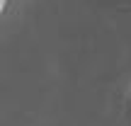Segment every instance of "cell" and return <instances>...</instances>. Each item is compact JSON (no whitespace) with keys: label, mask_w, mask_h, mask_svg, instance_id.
Returning <instances> with one entry per match:
<instances>
[{"label":"cell","mask_w":131,"mask_h":126,"mask_svg":"<svg viewBox=\"0 0 131 126\" xmlns=\"http://www.w3.org/2000/svg\"><path fill=\"white\" fill-rule=\"evenodd\" d=\"M5 3H7V0H0V15H3V10H5Z\"/></svg>","instance_id":"1"}]
</instances>
